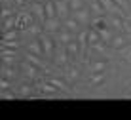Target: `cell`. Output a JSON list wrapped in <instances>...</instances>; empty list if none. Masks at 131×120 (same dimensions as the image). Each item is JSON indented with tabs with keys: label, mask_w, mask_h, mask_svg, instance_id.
<instances>
[]
</instances>
